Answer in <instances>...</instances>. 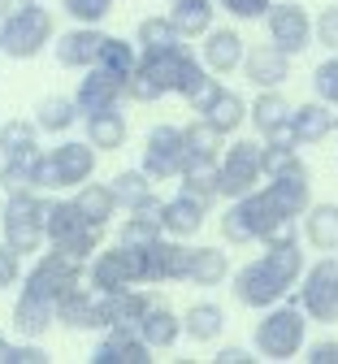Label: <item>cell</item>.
<instances>
[{
  "mask_svg": "<svg viewBox=\"0 0 338 364\" xmlns=\"http://www.w3.org/2000/svg\"><path fill=\"white\" fill-rule=\"evenodd\" d=\"M48 43H53V14H48L39 0H35L26 14H18V18H9V22H0V53L14 57V61L39 57Z\"/></svg>",
  "mask_w": 338,
  "mask_h": 364,
  "instance_id": "5b68a950",
  "label": "cell"
},
{
  "mask_svg": "<svg viewBox=\"0 0 338 364\" xmlns=\"http://www.w3.org/2000/svg\"><path fill=\"white\" fill-rule=\"evenodd\" d=\"M53 321H57V304L22 287V295L14 304V326H18V334L39 338V334H48V326H53Z\"/></svg>",
  "mask_w": 338,
  "mask_h": 364,
  "instance_id": "603a6c76",
  "label": "cell"
},
{
  "mask_svg": "<svg viewBox=\"0 0 338 364\" xmlns=\"http://www.w3.org/2000/svg\"><path fill=\"white\" fill-rule=\"evenodd\" d=\"M152 351L157 347L139 334V326H109V334L91 351V364H148Z\"/></svg>",
  "mask_w": 338,
  "mask_h": 364,
  "instance_id": "2e32d148",
  "label": "cell"
},
{
  "mask_svg": "<svg viewBox=\"0 0 338 364\" xmlns=\"http://www.w3.org/2000/svg\"><path fill=\"white\" fill-rule=\"evenodd\" d=\"M57 321L65 330H109V295L105 291H70L65 299H57Z\"/></svg>",
  "mask_w": 338,
  "mask_h": 364,
  "instance_id": "9a60e30c",
  "label": "cell"
},
{
  "mask_svg": "<svg viewBox=\"0 0 338 364\" xmlns=\"http://www.w3.org/2000/svg\"><path fill=\"white\" fill-rule=\"evenodd\" d=\"M95 148L91 139L78 144V139H65L57 148H48L39 156V169H35V191H61V187H83L95 173Z\"/></svg>",
  "mask_w": 338,
  "mask_h": 364,
  "instance_id": "3957f363",
  "label": "cell"
},
{
  "mask_svg": "<svg viewBox=\"0 0 338 364\" xmlns=\"http://www.w3.org/2000/svg\"><path fill=\"white\" fill-rule=\"evenodd\" d=\"M5 364H48V351L39 347V338H31L22 347H9V360Z\"/></svg>",
  "mask_w": 338,
  "mask_h": 364,
  "instance_id": "681fc988",
  "label": "cell"
},
{
  "mask_svg": "<svg viewBox=\"0 0 338 364\" xmlns=\"http://www.w3.org/2000/svg\"><path fill=\"white\" fill-rule=\"evenodd\" d=\"M213 360H217V364H252L256 355H248L243 347H221V351H217Z\"/></svg>",
  "mask_w": 338,
  "mask_h": 364,
  "instance_id": "f5cc1de1",
  "label": "cell"
},
{
  "mask_svg": "<svg viewBox=\"0 0 338 364\" xmlns=\"http://www.w3.org/2000/svg\"><path fill=\"white\" fill-rule=\"evenodd\" d=\"M0 152L5 156H26V152H39V122H5L0 126Z\"/></svg>",
  "mask_w": 338,
  "mask_h": 364,
  "instance_id": "8d00e7d4",
  "label": "cell"
},
{
  "mask_svg": "<svg viewBox=\"0 0 338 364\" xmlns=\"http://www.w3.org/2000/svg\"><path fill=\"white\" fill-rule=\"evenodd\" d=\"M300 304L317 326H334L338 321V260L325 256L312 269H304L300 278Z\"/></svg>",
  "mask_w": 338,
  "mask_h": 364,
  "instance_id": "8fae6325",
  "label": "cell"
},
{
  "mask_svg": "<svg viewBox=\"0 0 338 364\" xmlns=\"http://www.w3.org/2000/svg\"><path fill=\"white\" fill-rule=\"evenodd\" d=\"M43 152H26V156H5V169H0V187L9 196L14 191H35V169H39Z\"/></svg>",
  "mask_w": 338,
  "mask_h": 364,
  "instance_id": "f35d334b",
  "label": "cell"
},
{
  "mask_svg": "<svg viewBox=\"0 0 338 364\" xmlns=\"http://www.w3.org/2000/svg\"><path fill=\"white\" fill-rule=\"evenodd\" d=\"M269 144H282V148H300V134H295V122H282L273 134H265Z\"/></svg>",
  "mask_w": 338,
  "mask_h": 364,
  "instance_id": "816d5d0a",
  "label": "cell"
},
{
  "mask_svg": "<svg viewBox=\"0 0 338 364\" xmlns=\"http://www.w3.org/2000/svg\"><path fill=\"white\" fill-rule=\"evenodd\" d=\"M74 204L83 208V217L95 225V230H105L109 217L122 208V204H117V196H113V187H105V182H83L78 196H74Z\"/></svg>",
  "mask_w": 338,
  "mask_h": 364,
  "instance_id": "4316f807",
  "label": "cell"
},
{
  "mask_svg": "<svg viewBox=\"0 0 338 364\" xmlns=\"http://www.w3.org/2000/svg\"><path fill=\"white\" fill-rule=\"evenodd\" d=\"M143 252V287L152 282H186L191 273V247L174 235H161L157 243L139 247Z\"/></svg>",
  "mask_w": 338,
  "mask_h": 364,
  "instance_id": "5bb4252c",
  "label": "cell"
},
{
  "mask_svg": "<svg viewBox=\"0 0 338 364\" xmlns=\"http://www.w3.org/2000/svg\"><path fill=\"white\" fill-rule=\"evenodd\" d=\"M217 5L230 14V18H243V22H256V18H269L273 0H217Z\"/></svg>",
  "mask_w": 338,
  "mask_h": 364,
  "instance_id": "7dc6e473",
  "label": "cell"
},
{
  "mask_svg": "<svg viewBox=\"0 0 338 364\" xmlns=\"http://www.w3.org/2000/svg\"><path fill=\"white\" fill-rule=\"evenodd\" d=\"M78 117H83V109H78V100H70V96H48V100H39V109H35V122H39V130H48V134H65Z\"/></svg>",
  "mask_w": 338,
  "mask_h": 364,
  "instance_id": "d6a6232c",
  "label": "cell"
},
{
  "mask_svg": "<svg viewBox=\"0 0 338 364\" xmlns=\"http://www.w3.org/2000/svg\"><path fill=\"white\" fill-rule=\"evenodd\" d=\"M161 235H165L161 217H148V213H130V217L122 221V235H117V243H130V247H148V243H157Z\"/></svg>",
  "mask_w": 338,
  "mask_h": 364,
  "instance_id": "60d3db41",
  "label": "cell"
},
{
  "mask_svg": "<svg viewBox=\"0 0 338 364\" xmlns=\"http://www.w3.org/2000/svg\"><path fill=\"white\" fill-rule=\"evenodd\" d=\"M208 43H204V65L213 70V74H230V70H238L243 65V57H248V48H243V35L238 31H208L204 35Z\"/></svg>",
  "mask_w": 338,
  "mask_h": 364,
  "instance_id": "cb8c5ba5",
  "label": "cell"
},
{
  "mask_svg": "<svg viewBox=\"0 0 338 364\" xmlns=\"http://www.w3.org/2000/svg\"><path fill=\"white\" fill-rule=\"evenodd\" d=\"M139 334L148 338L157 351H165V347H174L186 334V326H182V316H174V308H165V304L152 299V308L143 312V321H139Z\"/></svg>",
  "mask_w": 338,
  "mask_h": 364,
  "instance_id": "d4e9b609",
  "label": "cell"
},
{
  "mask_svg": "<svg viewBox=\"0 0 338 364\" xmlns=\"http://www.w3.org/2000/svg\"><path fill=\"white\" fill-rule=\"evenodd\" d=\"M304 334H308V312H304V304H273V308H265L252 343H256V355L260 360L282 364V360H295L304 351Z\"/></svg>",
  "mask_w": 338,
  "mask_h": 364,
  "instance_id": "6da1fadb",
  "label": "cell"
},
{
  "mask_svg": "<svg viewBox=\"0 0 338 364\" xmlns=\"http://www.w3.org/2000/svg\"><path fill=\"white\" fill-rule=\"evenodd\" d=\"M300 230L317 252H338V204H312L300 221Z\"/></svg>",
  "mask_w": 338,
  "mask_h": 364,
  "instance_id": "484cf974",
  "label": "cell"
},
{
  "mask_svg": "<svg viewBox=\"0 0 338 364\" xmlns=\"http://www.w3.org/2000/svg\"><path fill=\"white\" fill-rule=\"evenodd\" d=\"M83 122H87V139H91L95 148H100V152H117V148L126 144V134H130V126H126V117H122L117 109L87 113Z\"/></svg>",
  "mask_w": 338,
  "mask_h": 364,
  "instance_id": "f1b7e54d",
  "label": "cell"
},
{
  "mask_svg": "<svg viewBox=\"0 0 338 364\" xmlns=\"http://www.w3.org/2000/svg\"><path fill=\"white\" fill-rule=\"evenodd\" d=\"M191 161L186 144V126H152L143 139V169L152 178H178Z\"/></svg>",
  "mask_w": 338,
  "mask_h": 364,
  "instance_id": "7c38bea8",
  "label": "cell"
},
{
  "mask_svg": "<svg viewBox=\"0 0 338 364\" xmlns=\"http://www.w3.org/2000/svg\"><path fill=\"white\" fill-rule=\"evenodd\" d=\"M87 282L105 295H117V291H130V287H143V252L130 247V243H117L109 252H95L91 269H87Z\"/></svg>",
  "mask_w": 338,
  "mask_h": 364,
  "instance_id": "ba28073f",
  "label": "cell"
},
{
  "mask_svg": "<svg viewBox=\"0 0 338 364\" xmlns=\"http://www.w3.org/2000/svg\"><path fill=\"white\" fill-rule=\"evenodd\" d=\"M35 5V0H0V22H9V18H18V14H26Z\"/></svg>",
  "mask_w": 338,
  "mask_h": 364,
  "instance_id": "db71d44e",
  "label": "cell"
},
{
  "mask_svg": "<svg viewBox=\"0 0 338 364\" xmlns=\"http://www.w3.org/2000/svg\"><path fill=\"white\" fill-rule=\"evenodd\" d=\"M83 278H87L83 256H70V252L53 247V252H43V256L35 260V269L26 273V291H35V295H43V299L57 304V299H65L70 291H78Z\"/></svg>",
  "mask_w": 338,
  "mask_h": 364,
  "instance_id": "52a82bcc",
  "label": "cell"
},
{
  "mask_svg": "<svg viewBox=\"0 0 338 364\" xmlns=\"http://www.w3.org/2000/svg\"><path fill=\"white\" fill-rule=\"evenodd\" d=\"M74 100H78L83 117H87V113L117 109V105L126 100V78H117V74H109V70H100V65H91L87 78H83L78 91H74Z\"/></svg>",
  "mask_w": 338,
  "mask_h": 364,
  "instance_id": "e0dca14e",
  "label": "cell"
},
{
  "mask_svg": "<svg viewBox=\"0 0 338 364\" xmlns=\"http://www.w3.org/2000/svg\"><path fill=\"white\" fill-rule=\"evenodd\" d=\"M109 187H113L117 204H122V208L130 213L134 204H143V200L152 196V173L143 169V165H139V169H122V173H117V178L109 182Z\"/></svg>",
  "mask_w": 338,
  "mask_h": 364,
  "instance_id": "d590c367",
  "label": "cell"
},
{
  "mask_svg": "<svg viewBox=\"0 0 338 364\" xmlns=\"http://www.w3.org/2000/svg\"><path fill=\"white\" fill-rule=\"evenodd\" d=\"M291 105H286V96H282V91L278 87H265L260 91V96L252 100V126L260 130V134H273L282 122H291Z\"/></svg>",
  "mask_w": 338,
  "mask_h": 364,
  "instance_id": "1f68e13d",
  "label": "cell"
},
{
  "mask_svg": "<svg viewBox=\"0 0 338 364\" xmlns=\"http://www.w3.org/2000/svg\"><path fill=\"white\" fill-rule=\"evenodd\" d=\"M95 65L130 82V74L139 70V53H134V43H130V39H117V35H109V39H105V48H100V61H95Z\"/></svg>",
  "mask_w": 338,
  "mask_h": 364,
  "instance_id": "74e56055",
  "label": "cell"
},
{
  "mask_svg": "<svg viewBox=\"0 0 338 364\" xmlns=\"http://www.w3.org/2000/svg\"><path fill=\"white\" fill-rule=\"evenodd\" d=\"M317 43L329 53H338V5H325L317 14Z\"/></svg>",
  "mask_w": 338,
  "mask_h": 364,
  "instance_id": "c3c4849f",
  "label": "cell"
},
{
  "mask_svg": "<svg viewBox=\"0 0 338 364\" xmlns=\"http://www.w3.org/2000/svg\"><path fill=\"white\" fill-rule=\"evenodd\" d=\"M221 139H226V134H221L217 126H208L204 117L186 126V144H191V156H221V148H226Z\"/></svg>",
  "mask_w": 338,
  "mask_h": 364,
  "instance_id": "b9f144b4",
  "label": "cell"
},
{
  "mask_svg": "<svg viewBox=\"0 0 338 364\" xmlns=\"http://www.w3.org/2000/svg\"><path fill=\"white\" fill-rule=\"evenodd\" d=\"M312 91H317V100H325V105L338 109V53L325 57V61L312 70Z\"/></svg>",
  "mask_w": 338,
  "mask_h": 364,
  "instance_id": "7bdbcfd3",
  "label": "cell"
},
{
  "mask_svg": "<svg viewBox=\"0 0 338 364\" xmlns=\"http://www.w3.org/2000/svg\"><path fill=\"white\" fill-rule=\"evenodd\" d=\"M208 126H217L221 134H234L238 126H243V117H252V105H243V96H234V91H226L221 87V96L200 113Z\"/></svg>",
  "mask_w": 338,
  "mask_h": 364,
  "instance_id": "4dcf8cb0",
  "label": "cell"
},
{
  "mask_svg": "<svg viewBox=\"0 0 338 364\" xmlns=\"http://www.w3.org/2000/svg\"><path fill=\"white\" fill-rule=\"evenodd\" d=\"M48 208L53 200H43L35 191H14L5 200V213H0V225H5V239L22 252V256H35L43 243H48Z\"/></svg>",
  "mask_w": 338,
  "mask_h": 364,
  "instance_id": "277c9868",
  "label": "cell"
},
{
  "mask_svg": "<svg viewBox=\"0 0 338 364\" xmlns=\"http://www.w3.org/2000/svg\"><path fill=\"white\" fill-rule=\"evenodd\" d=\"M304 169L295 148H282V144H265V178H282V173H295Z\"/></svg>",
  "mask_w": 338,
  "mask_h": 364,
  "instance_id": "ee69618b",
  "label": "cell"
},
{
  "mask_svg": "<svg viewBox=\"0 0 338 364\" xmlns=\"http://www.w3.org/2000/svg\"><path fill=\"white\" fill-rule=\"evenodd\" d=\"M0 169H5V152H0Z\"/></svg>",
  "mask_w": 338,
  "mask_h": 364,
  "instance_id": "11a10c76",
  "label": "cell"
},
{
  "mask_svg": "<svg viewBox=\"0 0 338 364\" xmlns=\"http://www.w3.org/2000/svg\"><path fill=\"white\" fill-rule=\"evenodd\" d=\"M105 31H95V26H78V31H65L53 39V53L65 70H91L95 61H100V48H105Z\"/></svg>",
  "mask_w": 338,
  "mask_h": 364,
  "instance_id": "ac0fdd59",
  "label": "cell"
},
{
  "mask_svg": "<svg viewBox=\"0 0 338 364\" xmlns=\"http://www.w3.org/2000/svg\"><path fill=\"white\" fill-rule=\"evenodd\" d=\"M178 26L169 18H143L139 22V53H169L178 48Z\"/></svg>",
  "mask_w": 338,
  "mask_h": 364,
  "instance_id": "ab89813d",
  "label": "cell"
},
{
  "mask_svg": "<svg viewBox=\"0 0 338 364\" xmlns=\"http://www.w3.org/2000/svg\"><path fill=\"white\" fill-rule=\"evenodd\" d=\"M182 326H186V338L213 343V338L226 330V312H221L217 304H196V308H186V312H182Z\"/></svg>",
  "mask_w": 338,
  "mask_h": 364,
  "instance_id": "836d02e7",
  "label": "cell"
},
{
  "mask_svg": "<svg viewBox=\"0 0 338 364\" xmlns=\"http://www.w3.org/2000/svg\"><path fill=\"white\" fill-rule=\"evenodd\" d=\"M265 26H269V39L278 43L286 57H300L308 43H312V35H317V22L308 18L304 5H295V0H282V5H273L269 18H265Z\"/></svg>",
  "mask_w": 338,
  "mask_h": 364,
  "instance_id": "4fadbf2b",
  "label": "cell"
},
{
  "mask_svg": "<svg viewBox=\"0 0 338 364\" xmlns=\"http://www.w3.org/2000/svg\"><path fill=\"white\" fill-rule=\"evenodd\" d=\"M243 74L260 91L265 87H282L286 78H291V57H286L273 39L269 43H256V48H248V57H243Z\"/></svg>",
  "mask_w": 338,
  "mask_h": 364,
  "instance_id": "d6986e66",
  "label": "cell"
},
{
  "mask_svg": "<svg viewBox=\"0 0 338 364\" xmlns=\"http://www.w3.org/2000/svg\"><path fill=\"white\" fill-rule=\"evenodd\" d=\"M213 0H174V9H169V22L178 26L182 39H200L213 31Z\"/></svg>",
  "mask_w": 338,
  "mask_h": 364,
  "instance_id": "83f0119b",
  "label": "cell"
},
{
  "mask_svg": "<svg viewBox=\"0 0 338 364\" xmlns=\"http://www.w3.org/2000/svg\"><path fill=\"white\" fill-rule=\"evenodd\" d=\"M265 178V144L256 139H238L221 156V196L226 200H243L260 187Z\"/></svg>",
  "mask_w": 338,
  "mask_h": 364,
  "instance_id": "30bf717a",
  "label": "cell"
},
{
  "mask_svg": "<svg viewBox=\"0 0 338 364\" xmlns=\"http://www.w3.org/2000/svg\"><path fill=\"white\" fill-rule=\"evenodd\" d=\"M18 282H22V252L5 239V243H0V291H9Z\"/></svg>",
  "mask_w": 338,
  "mask_h": 364,
  "instance_id": "bcb514c9",
  "label": "cell"
},
{
  "mask_svg": "<svg viewBox=\"0 0 338 364\" xmlns=\"http://www.w3.org/2000/svg\"><path fill=\"white\" fill-rule=\"evenodd\" d=\"M208 217V204L196 200L191 191H178L174 200H165V213H161V225H165V235L174 239H196L200 235V225Z\"/></svg>",
  "mask_w": 338,
  "mask_h": 364,
  "instance_id": "ffe728a7",
  "label": "cell"
},
{
  "mask_svg": "<svg viewBox=\"0 0 338 364\" xmlns=\"http://www.w3.org/2000/svg\"><path fill=\"white\" fill-rule=\"evenodd\" d=\"M291 122H295V134H300V148H317L321 139H329V134L338 130V113H334V105H325V100H308V105H300L295 113H291Z\"/></svg>",
  "mask_w": 338,
  "mask_h": 364,
  "instance_id": "44dd1931",
  "label": "cell"
},
{
  "mask_svg": "<svg viewBox=\"0 0 338 364\" xmlns=\"http://www.w3.org/2000/svg\"><path fill=\"white\" fill-rule=\"evenodd\" d=\"M286 291H291V282H286V278H282V273H278L265 256L230 273V295L243 304V308H256V312H265V308L282 304V295H286Z\"/></svg>",
  "mask_w": 338,
  "mask_h": 364,
  "instance_id": "9c48e42d",
  "label": "cell"
},
{
  "mask_svg": "<svg viewBox=\"0 0 338 364\" xmlns=\"http://www.w3.org/2000/svg\"><path fill=\"white\" fill-rule=\"evenodd\" d=\"M148 308H152V295H143L139 287L117 291V295H109V326H139Z\"/></svg>",
  "mask_w": 338,
  "mask_h": 364,
  "instance_id": "e575fe53",
  "label": "cell"
},
{
  "mask_svg": "<svg viewBox=\"0 0 338 364\" xmlns=\"http://www.w3.org/2000/svg\"><path fill=\"white\" fill-rule=\"evenodd\" d=\"M230 278V256L221 247H191V273L186 282L196 287H221Z\"/></svg>",
  "mask_w": 338,
  "mask_h": 364,
  "instance_id": "f546056e",
  "label": "cell"
},
{
  "mask_svg": "<svg viewBox=\"0 0 338 364\" xmlns=\"http://www.w3.org/2000/svg\"><path fill=\"white\" fill-rule=\"evenodd\" d=\"M48 243L87 260L100 252V230L83 217V208L74 200H53V208H48Z\"/></svg>",
  "mask_w": 338,
  "mask_h": 364,
  "instance_id": "8992f818",
  "label": "cell"
},
{
  "mask_svg": "<svg viewBox=\"0 0 338 364\" xmlns=\"http://www.w3.org/2000/svg\"><path fill=\"white\" fill-rule=\"evenodd\" d=\"M61 5L78 26H95V22H105L113 14V0H61Z\"/></svg>",
  "mask_w": 338,
  "mask_h": 364,
  "instance_id": "f6af8a7d",
  "label": "cell"
},
{
  "mask_svg": "<svg viewBox=\"0 0 338 364\" xmlns=\"http://www.w3.org/2000/svg\"><path fill=\"white\" fill-rule=\"evenodd\" d=\"M304 360H308V364H338V343H334V338H325V343H312Z\"/></svg>",
  "mask_w": 338,
  "mask_h": 364,
  "instance_id": "f907efd6",
  "label": "cell"
},
{
  "mask_svg": "<svg viewBox=\"0 0 338 364\" xmlns=\"http://www.w3.org/2000/svg\"><path fill=\"white\" fill-rule=\"evenodd\" d=\"M282 221H295V217H282L278 204L260 187V191H252L243 200H230V208L221 213V235H226V243L248 247V243H265Z\"/></svg>",
  "mask_w": 338,
  "mask_h": 364,
  "instance_id": "7a4b0ae2",
  "label": "cell"
},
{
  "mask_svg": "<svg viewBox=\"0 0 338 364\" xmlns=\"http://www.w3.org/2000/svg\"><path fill=\"white\" fill-rule=\"evenodd\" d=\"M178 182H182V191H191L196 200H204L213 208L221 196V161L217 156H191L186 169L178 173Z\"/></svg>",
  "mask_w": 338,
  "mask_h": 364,
  "instance_id": "7402d4cb",
  "label": "cell"
}]
</instances>
